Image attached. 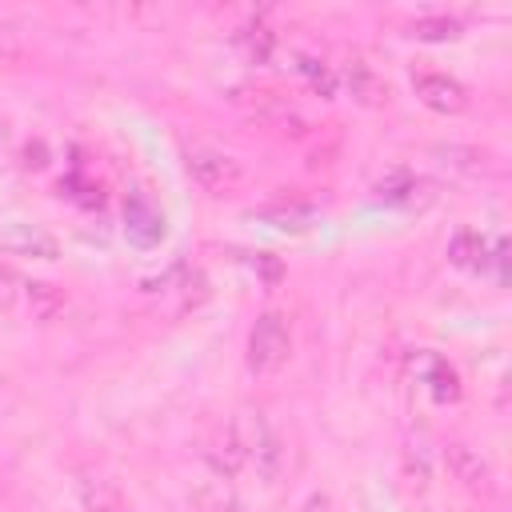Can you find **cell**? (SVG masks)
Instances as JSON below:
<instances>
[{"mask_svg":"<svg viewBox=\"0 0 512 512\" xmlns=\"http://www.w3.org/2000/svg\"><path fill=\"white\" fill-rule=\"evenodd\" d=\"M184 168L204 192H228L232 184H240V164L224 148H212V144H192L184 152Z\"/></svg>","mask_w":512,"mask_h":512,"instance_id":"cell-4","label":"cell"},{"mask_svg":"<svg viewBox=\"0 0 512 512\" xmlns=\"http://www.w3.org/2000/svg\"><path fill=\"white\" fill-rule=\"evenodd\" d=\"M60 188L72 196V200H80V204H88V208H100V184H92L88 176H80V172H72L68 180H60Z\"/></svg>","mask_w":512,"mask_h":512,"instance_id":"cell-18","label":"cell"},{"mask_svg":"<svg viewBox=\"0 0 512 512\" xmlns=\"http://www.w3.org/2000/svg\"><path fill=\"white\" fill-rule=\"evenodd\" d=\"M292 356V332L280 312H260L256 324L248 328V368L256 376H272L288 364Z\"/></svg>","mask_w":512,"mask_h":512,"instance_id":"cell-2","label":"cell"},{"mask_svg":"<svg viewBox=\"0 0 512 512\" xmlns=\"http://www.w3.org/2000/svg\"><path fill=\"white\" fill-rule=\"evenodd\" d=\"M448 260L464 272H476V276H500L504 272V240L492 232L464 228L448 240Z\"/></svg>","mask_w":512,"mask_h":512,"instance_id":"cell-3","label":"cell"},{"mask_svg":"<svg viewBox=\"0 0 512 512\" xmlns=\"http://www.w3.org/2000/svg\"><path fill=\"white\" fill-rule=\"evenodd\" d=\"M296 72L320 92V96H332L336 92V72H332V64L328 60H316V56H296Z\"/></svg>","mask_w":512,"mask_h":512,"instance_id":"cell-15","label":"cell"},{"mask_svg":"<svg viewBox=\"0 0 512 512\" xmlns=\"http://www.w3.org/2000/svg\"><path fill=\"white\" fill-rule=\"evenodd\" d=\"M20 284H24V280H20V276H16L8 264H0V312H4V308L16 300V288H20Z\"/></svg>","mask_w":512,"mask_h":512,"instance_id":"cell-19","label":"cell"},{"mask_svg":"<svg viewBox=\"0 0 512 512\" xmlns=\"http://www.w3.org/2000/svg\"><path fill=\"white\" fill-rule=\"evenodd\" d=\"M444 464H448V472H452V480L464 488V492H492V480H496V472H492V464L476 452V448H468V444H448L444 448Z\"/></svg>","mask_w":512,"mask_h":512,"instance_id":"cell-8","label":"cell"},{"mask_svg":"<svg viewBox=\"0 0 512 512\" xmlns=\"http://www.w3.org/2000/svg\"><path fill=\"white\" fill-rule=\"evenodd\" d=\"M408 368H412V376L428 388V396H432L436 404L460 400L464 384H460V372H456V364H452L448 356H440V352H432V348H416V352L408 356Z\"/></svg>","mask_w":512,"mask_h":512,"instance_id":"cell-5","label":"cell"},{"mask_svg":"<svg viewBox=\"0 0 512 512\" xmlns=\"http://www.w3.org/2000/svg\"><path fill=\"white\" fill-rule=\"evenodd\" d=\"M344 88L360 100V104H380L384 96H388V84L372 72V64H364V60H348V68H344Z\"/></svg>","mask_w":512,"mask_h":512,"instance_id":"cell-9","label":"cell"},{"mask_svg":"<svg viewBox=\"0 0 512 512\" xmlns=\"http://www.w3.org/2000/svg\"><path fill=\"white\" fill-rule=\"evenodd\" d=\"M8 244H12L16 252H32V256H40V260H52V256H56V240H52L48 232L32 228V224H16L12 236H8Z\"/></svg>","mask_w":512,"mask_h":512,"instance_id":"cell-13","label":"cell"},{"mask_svg":"<svg viewBox=\"0 0 512 512\" xmlns=\"http://www.w3.org/2000/svg\"><path fill=\"white\" fill-rule=\"evenodd\" d=\"M412 88L420 96V104H428L432 112H444V116H456L468 108V88L448 76V72H416L412 76Z\"/></svg>","mask_w":512,"mask_h":512,"instance_id":"cell-6","label":"cell"},{"mask_svg":"<svg viewBox=\"0 0 512 512\" xmlns=\"http://www.w3.org/2000/svg\"><path fill=\"white\" fill-rule=\"evenodd\" d=\"M224 436L232 440V448H236L240 464L256 468V476L276 480V476L284 472V464H288V448H284L280 432L268 424V416H264V412L244 408V412L224 428Z\"/></svg>","mask_w":512,"mask_h":512,"instance_id":"cell-1","label":"cell"},{"mask_svg":"<svg viewBox=\"0 0 512 512\" xmlns=\"http://www.w3.org/2000/svg\"><path fill=\"white\" fill-rule=\"evenodd\" d=\"M236 40H240V48L248 52V60H256V64H268L272 60V52H276V32L264 24V20H248L240 32H236Z\"/></svg>","mask_w":512,"mask_h":512,"instance_id":"cell-11","label":"cell"},{"mask_svg":"<svg viewBox=\"0 0 512 512\" xmlns=\"http://www.w3.org/2000/svg\"><path fill=\"white\" fill-rule=\"evenodd\" d=\"M192 512H240V504H236V492L228 488V480L212 476L200 488H192Z\"/></svg>","mask_w":512,"mask_h":512,"instance_id":"cell-10","label":"cell"},{"mask_svg":"<svg viewBox=\"0 0 512 512\" xmlns=\"http://www.w3.org/2000/svg\"><path fill=\"white\" fill-rule=\"evenodd\" d=\"M20 292H24L28 312H32L36 320H52V316L64 308V296H60L52 284H44V280H24V284H20Z\"/></svg>","mask_w":512,"mask_h":512,"instance_id":"cell-12","label":"cell"},{"mask_svg":"<svg viewBox=\"0 0 512 512\" xmlns=\"http://www.w3.org/2000/svg\"><path fill=\"white\" fill-rule=\"evenodd\" d=\"M408 192H416V180H408V176H392V180L380 184V196L384 200H404Z\"/></svg>","mask_w":512,"mask_h":512,"instance_id":"cell-20","label":"cell"},{"mask_svg":"<svg viewBox=\"0 0 512 512\" xmlns=\"http://www.w3.org/2000/svg\"><path fill=\"white\" fill-rule=\"evenodd\" d=\"M164 232H168L164 212L144 192H128L124 196V236L132 244H140V248H152V244L164 240Z\"/></svg>","mask_w":512,"mask_h":512,"instance_id":"cell-7","label":"cell"},{"mask_svg":"<svg viewBox=\"0 0 512 512\" xmlns=\"http://www.w3.org/2000/svg\"><path fill=\"white\" fill-rule=\"evenodd\" d=\"M260 220H268L276 228H304V224H312V208H304V204H276V208H264Z\"/></svg>","mask_w":512,"mask_h":512,"instance_id":"cell-17","label":"cell"},{"mask_svg":"<svg viewBox=\"0 0 512 512\" xmlns=\"http://www.w3.org/2000/svg\"><path fill=\"white\" fill-rule=\"evenodd\" d=\"M412 36H416V40H456V36H460V20L448 16V12L416 16V20H412Z\"/></svg>","mask_w":512,"mask_h":512,"instance_id":"cell-14","label":"cell"},{"mask_svg":"<svg viewBox=\"0 0 512 512\" xmlns=\"http://www.w3.org/2000/svg\"><path fill=\"white\" fill-rule=\"evenodd\" d=\"M440 156H444L440 164H444V168H452V172H480V168H484V160H488L480 148H460V144L440 148Z\"/></svg>","mask_w":512,"mask_h":512,"instance_id":"cell-16","label":"cell"}]
</instances>
